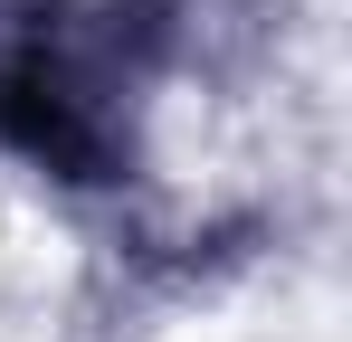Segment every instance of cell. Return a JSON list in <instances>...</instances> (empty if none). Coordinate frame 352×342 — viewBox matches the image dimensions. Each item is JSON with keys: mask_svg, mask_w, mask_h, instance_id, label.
<instances>
[{"mask_svg": "<svg viewBox=\"0 0 352 342\" xmlns=\"http://www.w3.org/2000/svg\"><path fill=\"white\" fill-rule=\"evenodd\" d=\"M133 86H143V57L124 38V10L19 0L0 19V124L38 162H58L67 181L124 171Z\"/></svg>", "mask_w": 352, "mask_h": 342, "instance_id": "1", "label": "cell"}]
</instances>
